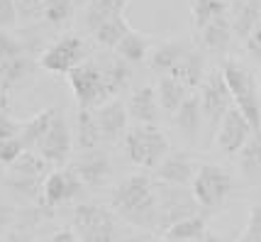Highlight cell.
Wrapping results in <instances>:
<instances>
[{
  "mask_svg": "<svg viewBox=\"0 0 261 242\" xmlns=\"http://www.w3.org/2000/svg\"><path fill=\"white\" fill-rule=\"evenodd\" d=\"M244 46H247V54H249L251 59H256V61H261V25L256 27V32L244 42Z\"/></svg>",
  "mask_w": 261,
  "mask_h": 242,
  "instance_id": "b9f144b4",
  "label": "cell"
},
{
  "mask_svg": "<svg viewBox=\"0 0 261 242\" xmlns=\"http://www.w3.org/2000/svg\"><path fill=\"white\" fill-rule=\"evenodd\" d=\"M125 154L137 166L156 169L169 154V139L159 125H135L125 135Z\"/></svg>",
  "mask_w": 261,
  "mask_h": 242,
  "instance_id": "277c9868",
  "label": "cell"
},
{
  "mask_svg": "<svg viewBox=\"0 0 261 242\" xmlns=\"http://www.w3.org/2000/svg\"><path fill=\"white\" fill-rule=\"evenodd\" d=\"M3 176H5V164L0 161V181H3Z\"/></svg>",
  "mask_w": 261,
  "mask_h": 242,
  "instance_id": "7dc6e473",
  "label": "cell"
},
{
  "mask_svg": "<svg viewBox=\"0 0 261 242\" xmlns=\"http://www.w3.org/2000/svg\"><path fill=\"white\" fill-rule=\"evenodd\" d=\"M8 223H10V210H8L5 206H0V232L5 230V225H8Z\"/></svg>",
  "mask_w": 261,
  "mask_h": 242,
  "instance_id": "ee69618b",
  "label": "cell"
},
{
  "mask_svg": "<svg viewBox=\"0 0 261 242\" xmlns=\"http://www.w3.org/2000/svg\"><path fill=\"white\" fill-rule=\"evenodd\" d=\"M147 39H144V35H139V32H129V35L122 37V42L115 46L117 49V54H120V59H125L127 64H139V61H144V57H147Z\"/></svg>",
  "mask_w": 261,
  "mask_h": 242,
  "instance_id": "1f68e13d",
  "label": "cell"
},
{
  "mask_svg": "<svg viewBox=\"0 0 261 242\" xmlns=\"http://www.w3.org/2000/svg\"><path fill=\"white\" fill-rule=\"evenodd\" d=\"M22 152H24V144L20 137H10V139H3L0 142V161L5 166H12Z\"/></svg>",
  "mask_w": 261,
  "mask_h": 242,
  "instance_id": "74e56055",
  "label": "cell"
},
{
  "mask_svg": "<svg viewBox=\"0 0 261 242\" xmlns=\"http://www.w3.org/2000/svg\"><path fill=\"white\" fill-rule=\"evenodd\" d=\"M176 127L183 132V137L188 142H195L203 127V108H200V95L198 93H188V98L181 103V108L173 113Z\"/></svg>",
  "mask_w": 261,
  "mask_h": 242,
  "instance_id": "ac0fdd59",
  "label": "cell"
},
{
  "mask_svg": "<svg viewBox=\"0 0 261 242\" xmlns=\"http://www.w3.org/2000/svg\"><path fill=\"white\" fill-rule=\"evenodd\" d=\"M200 37H203V44L210 49V52H225L229 44H232V25H229V17L227 15H222V17H217L213 20L210 25H205L203 30H200Z\"/></svg>",
  "mask_w": 261,
  "mask_h": 242,
  "instance_id": "603a6c76",
  "label": "cell"
},
{
  "mask_svg": "<svg viewBox=\"0 0 261 242\" xmlns=\"http://www.w3.org/2000/svg\"><path fill=\"white\" fill-rule=\"evenodd\" d=\"M220 71H222V76L227 81L229 93L234 98V105L239 108V113L249 120L254 135L261 132V98H259L256 76L251 74V69H247L242 61H234V59H227Z\"/></svg>",
  "mask_w": 261,
  "mask_h": 242,
  "instance_id": "7a4b0ae2",
  "label": "cell"
},
{
  "mask_svg": "<svg viewBox=\"0 0 261 242\" xmlns=\"http://www.w3.org/2000/svg\"><path fill=\"white\" fill-rule=\"evenodd\" d=\"M239 169L249 181H256L261 176V132L251 135L249 142L242 147V152H239Z\"/></svg>",
  "mask_w": 261,
  "mask_h": 242,
  "instance_id": "4316f807",
  "label": "cell"
},
{
  "mask_svg": "<svg viewBox=\"0 0 261 242\" xmlns=\"http://www.w3.org/2000/svg\"><path fill=\"white\" fill-rule=\"evenodd\" d=\"M110 208L120 218L137 228H156L159 225V198L156 184L147 174H132L115 186L110 196Z\"/></svg>",
  "mask_w": 261,
  "mask_h": 242,
  "instance_id": "6da1fadb",
  "label": "cell"
},
{
  "mask_svg": "<svg viewBox=\"0 0 261 242\" xmlns=\"http://www.w3.org/2000/svg\"><path fill=\"white\" fill-rule=\"evenodd\" d=\"M132 32V27H129V22H127L125 15H120V17H113V20H108V22H102L95 32H93V37H95V42L102 46H117L120 42H122V37L129 35Z\"/></svg>",
  "mask_w": 261,
  "mask_h": 242,
  "instance_id": "4dcf8cb0",
  "label": "cell"
},
{
  "mask_svg": "<svg viewBox=\"0 0 261 242\" xmlns=\"http://www.w3.org/2000/svg\"><path fill=\"white\" fill-rule=\"evenodd\" d=\"M193 196L200 203V208H220L234 191V181L229 172H225L217 164H203L193 179Z\"/></svg>",
  "mask_w": 261,
  "mask_h": 242,
  "instance_id": "ba28073f",
  "label": "cell"
},
{
  "mask_svg": "<svg viewBox=\"0 0 261 242\" xmlns=\"http://www.w3.org/2000/svg\"><path fill=\"white\" fill-rule=\"evenodd\" d=\"M5 103H8V91L0 86V110H3V105H5Z\"/></svg>",
  "mask_w": 261,
  "mask_h": 242,
  "instance_id": "bcb514c9",
  "label": "cell"
},
{
  "mask_svg": "<svg viewBox=\"0 0 261 242\" xmlns=\"http://www.w3.org/2000/svg\"><path fill=\"white\" fill-rule=\"evenodd\" d=\"M102 71H105V83H108V88L113 95L125 88L129 79H132V69H129V64H127L125 59H102Z\"/></svg>",
  "mask_w": 261,
  "mask_h": 242,
  "instance_id": "f546056e",
  "label": "cell"
},
{
  "mask_svg": "<svg viewBox=\"0 0 261 242\" xmlns=\"http://www.w3.org/2000/svg\"><path fill=\"white\" fill-rule=\"evenodd\" d=\"M234 98L229 93V86L222 71H210L205 74L203 83H200V108H203V120L207 123L210 130V139L215 137V130L220 127L222 117L227 115L229 108H234Z\"/></svg>",
  "mask_w": 261,
  "mask_h": 242,
  "instance_id": "5b68a950",
  "label": "cell"
},
{
  "mask_svg": "<svg viewBox=\"0 0 261 242\" xmlns=\"http://www.w3.org/2000/svg\"><path fill=\"white\" fill-rule=\"evenodd\" d=\"M73 3H76V8H79V5H83V3H86V0H73Z\"/></svg>",
  "mask_w": 261,
  "mask_h": 242,
  "instance_id": "c3c4849f",
  "label": "cell"
},
{
  "mask_svg": "<svg viewBox=\"0 0 261 242\" xmlns=\"http://www.w3.org/2000/svg\"><path fill=\"white\" fill-rule=\"evenodd\" d=\"M169 76H173L176 81H181L188 91L195 88V86H200L205 79V54L191 49V52L176 64V69L171 71Z\"/></svg>",
  "mask_w": 261,
  "mask_h": 242,
  "instance_id": "44dd1931",
  "label": "cell"
},
{
  "mask_svg": "<svg viewBox=\"0 0 261 242\" xmlns=\"http://www.w3.org/2000/svg\"><path fill=\"white\" fill-rule=\"evenodd\" d=\"M188 52H191V46L186 44V42H164V44H159L154 52H151V57H149V69L156 71V74L169 76L171 71L176 69V64H178Z\"/></svg>",
  "mask_w": 261,
  "mask_h": 242,
  "instance_id": "ffe728a7",
  "label": "cell"
},
{
  "mask_svg": "<svg viewBox=\"0 0 261 242\" xmlns=\"http://www.w3.org/2000/svg\"><path fill=\"white\" fill-rule=\"evenodd\" d=\"M205 235V218L198 213L193 218H186L176 225H171L169 230H164L166 242H198Z\"/></svg>",
  "mask_w": 261,
  "mask_h": 242,
  "instance_id": "484cf974",
  "label": "cell"
},
{
  "mask_svg": "<svg viewBox=\"0 0 261 242\" xmlns=\"http://www.w3.org/2000/svg\"><path fill=\"white\" fill-rule=\"evenodd\" d=\"M68 86L76 95L79 110H93L98 105L113 101V93L105 83V71L100 61H81L73 71H68Z\"/></svg>",
  "mask_w": 261,
  "mask_h": 242,
  "instance_id": "3957f363",
  "label": "cell"
},
{
  "mask_svg": "<svg viewBox=\"0 0 261 242\" xmlns=\"http://www.w3.org/2000/svg\"><path fill=\"white\" fill-rule=\"evenodd\" d=\"M73 230L81 242H115V213L98 203H79L73 210Z\"/></svg>",
  "mask_w": 261,
  "mask_h": 242,
  "instance_id": "8992f818",
  "label": "cell"
},
{
  "mask_svg": "<svg viewBox=\"0 0 261 242\" xmlns=\"http://www.w3.org/2000/svg\"><path fill=\"white\" fill-rule=\"evenodd\" d=\"M17 3V15L24 20H44L46 0H15Z\"/></svg>",
  "mask_w": 261,
  "mask_h": 242,
  "instance_id": "f35d334b",
  "label": "cell"
},
{
  "mask_svg": "<svg viewBox=\"0 0 261 242\" xmlns=\"http://www.w3.org/2000/svg\"><path fill=\"white\" fill-rule=\"evenodd\" d=\"M83 191V181L73 169H57L42 184V201L46 208H57L66 201H73Z\"/></svg>",
  "mask_w": 261,
  "mask_h": 242,
  "instance_id": "8fae6325",
  "label": "cell"
},
{
  "mask_svg": "<svg viewBox=\"0 0 261 242\" xmlns=\"http://www.w3.org/2000/svg\"><path fill=\"white\" fill-rule=\"evenodd\" d=\"M71 147H73V142H71V127H68L64 113H59L57 120L49 127V132L37 144V150H39V154L49 164H57L59 166V164H66L68 154H71Z\"/></svg>",
  "mask_w": 261,
  "mask_h": 242,
  "instance_id": "7c38bea8",
  "label": "cell"
},
{
  "mask_svg": "<svg viewBox=\"0 0 261 242\" xmlns=\"http://www.w3.org/2000/svg\"><path fill=\"white\" fill-rule=\"evenodd\" d=\"M5 184L10 191H15L22 198H34L39 193V179H30V176H20V174H10L5 179Z\"/></svg>",
  "mask_w": 261,
  "mask_h": 242,
  "instance_id": "e575fe53",
  "label": "cell"
},
{
  "mask_svg": "<svg viewBox=\"0 0 261 242\" xmlns=\"http://www.w3.org/2000/svg\"><path fill=\"white\" fill-rule=\"evenodd\" d=\"M127 105H122L120 101H108L105 105L95 108V120L100 127V135L105 142H115L122 132L127 130Z\"/></svg>",
  "mask_w": 261,
  "mask_h": 242,
  "instance_id": "e0dca14e",
  "label": "cell"
},
{
  "mask_svg": "<svg viewBox=\"0 0 261 242\" xmlns=\"http://www.w3.org/2000/svg\"><path fill=\"white\" fill-rule=\"evenodd\" d=\"M200 242H222V237H217L215 232H205L203 237H200Z\"/></svg>",
  "mask_w": 261,
  "mask_h": 242,
  "instance_id": "f6af8a7d",
  "label": "cell"
},
{
  "mask_svg": "<svg viewBox=\"0 0 261 242\" xmlns=\"http://www.w3.org/2000/svg\"><path fill=\"white\" fill-rule=\"evenodd\" d=\"M17 3L15 0H0V30L3 27H10L17 22Z\"/></svg>",
  "mask_w": 261,
  "mask_h": 242,
  "instance_id": "ab89813d",
  "label": "cell"
},
{
  "mask_svg": "<svg viewBox=\"0 0 261 242\" xmlns=\"http://www.w3.org/2000/svg\"><path fill=\"white\" fill-rule=\"evenodd\" d=\"M24 54V44L20 39H15L10 32L0 30V64L8 61V59H15V57H22Z\"/></svg>",
  "mask_w": 261,
  "mask_h": 242,
  "instance_id": "8d00e7d4",
  "label": "cell"
},
{
  "mask_svg": "<svg viewBox=\"0 0 261 242\" xmlns=\"http://www.w3.org/2000/svg\"><path fill=\"white\" fill-rule=\"evenodd\" d=\"M71 169L79 174V179L83 181V186L100 188V186L108 184V179H110V174H113V164H110V157L102 150H88L76 159V164H73Z\"/></svg>",
  "mask_w": 261,
  "mask_h": 242,
  "instance_id": "4fadbf2b",
  "label": "cell"
},
{
  "mask_svg": "<svg viewBox=\"0 0 261 242\" xmlns=\"http://www.w3.org/2000/svg\"><path fill=\"white\" fill-rule=\"evenodd\" d=\"M73 10H76L73 0H46L44 20L49 25H64L73 17Z\"/></svg>",
  "mask_w": 261,
  "mask_h": 242,
  "instance_id": "836d02e7",
  "label": "cell"
},
{
  "mask_svg": "<svg viewBox=\"0 0 261 242\" xmlns=\"http://www.w3.org/2000/svg\"><path fill=\"white\" fill-rule=\"evenodd\" d=\"M159 98H156V88L154 86H139L127 103V113L132 120H137L139 125H156L159 120Z\"/></svg>",
  "mask_w": 261,
  "mask_h": 242,
  "instance_id": "2e32d148",
  "label": "cell"
},
{
  "mask_svg": "<svg viewBox=\"0 0 261 242\" xmlns=\"http://www.w3.org/2000/svg\"><path fill=\"white\" fill-rule=\"evenodd\" d=\"M156 179L164 181V184H173V186L193 184V179H195L193 159L186 152H169L164 157V161L156 166Z\"/></svg>",
  "mask_w": 261,
  "mask_h": 242,
  "instance_id": "9a60e30c",
  "label": "cell"
},
{
  "mask_svg": "<svg viewBox=\"0 0 261 242\" xmlns=\"http://www.w3.org/2000/svg\"><path fill=\"white\" fill-rule=\"evenodd\" d=\"M81 61H86V44L81 37H64L57 44L42 52L39 66L49 74H68L79 66Z\"/></svg>",
  "mask_w": 261,
  "mask_h": 242,
  "instance_id": "9c48e42d",
  "label": "cell"
},
{
  "mask_svg": "<svg viewBox=\"0 0 261 242\" xmlns=\"http://www.w3.org/2000/svg\"><path fill=\"white\" fill-rule=\"evenodd\" d=\"M46 242H79V237H76L71 230H59V232H54Z\"/></svg>",
  "mask_w": 261,
  "mask_h": 242,
  "instance_id": "7bdbcfd3",
  "label": "cell"
},
{
  "mask_svg": "<svg viewBox=\"0 0 261 242\" xmlns=\"http://www.w3.org/2000/svg\"><path fill=\"white\" fill-rule=\"evenodd\" d=\"M237 242H261V203L251 206L247 225H244V230H242Z\"/></svg>",
  "mask_w": 261,
  "mask_h": 242,
  "instance_id": "d590c367",
  "label": "cell"
},
{
  "mask_svg": "<svg viewBox=\"0 0 261 242\" xmlns=\"http://www.w3.org/2000/svg\"><path fill=\"white\" fill-rule=\"evenodd\" d=\"M122 242H142V240H122Z\"/></svg>",
  "mask_w": 261,
  "mask_h": 242,
  "instance_id": "681fc988",
  "label": "cell"
},
{
  "mask_svg": "<svg viewBox=\"0 0 261 242\" xmlns=\"http://www.w3.org/2000/svg\"><path fill=\"white\" fill-rule=\"evenodd\" d=\"M156 198H159V225L156 228L161 230H169L171 225L198 215V208H200L193 191H188L186 186H173L161 181L156 184Z\"/></svg>",
  "mask_w": 261,
  "mask_h": 242,
  "instance_id": "52a82bcc",
  "label": "cell"
},
{
  "mask_svg": "<svg viewBox=\"0 0 261 242\" xmlns=\"http://www.w3.org/2000/svg\"><path fill=\"white\" fill-rule=\"evenodd\" d=\"M127 5H129V0H91L88 8H86V25H88V30L95 32L102 22L125 15Z\"/></svg>",
  "mask_w": 261,
  "mask_h": 242,
  "instance_id": "7402d4cb",
  "label": "cell"
},
{
  "mask_svg": "<svg viewBox=\"0 0 261 242\" xmlns=\"http://www.w3.org/2000/svg\"><path fill=\"white\" fill-rule=\"evenodd\" d=\"M46 166H49V161L42 157V154H34V152L24 150L17 161L10 166L12 174H20V176H30V179H42L46 174Z\"/></svg>",
  "mask_w": 261,
  "mask_h": 242,
  "instance_id": "d6a6232c",
  "label": "cell"
},
{
  "mask_svg": "<svg viewBox=\"0 0 261 242\" xmlns=\"http://www.w3.org/2000/svg\"><path fill=\"white\" fill-rule=\"evenodd\" d=\"M59 113H61V108H59V105H51V108H46L42 113L32 115L30 120H24L22 125H20V139H22L24 150L37 147V144L42 142V137L49 132V127H51V123L57 120Z\"/></svg>",
  "mask_w": 261,
  "mask_h": 242,
  "instance_id": "d6986e66",
  "label": "cell"
},
{
  "mask_svg": "<svg viewBox=\"0 0 261 242\" xmlns=\"http://www.w3.org/2000/svg\"><path fill=\"white\" fill-rule=\"evenodd\" d=\"M34 69V61L30 57H15V59H8L0 64V86L5 91H10L15 83H20L22 79H27Z\"/></svg>",
  "mask_w": 261,
  "mask_h": 242,
  "instance_id": "f1b7e54d",
  "label": "cell"
},
{
  "mask_svg": "<svg viewBox=\"0 0 261 242\" xmlns=\"http://www.w3.org/2000/svg\"><path fill=\"white\" fill-rule=\"evenodd\" d=\"M254 135L249 120L239 113V108H229L227 115L222 117V123L217 127V147L220 152H225L227 157H234L242 152V147L249 142V137Z\"/></svg>",
  "mask_w": 261,
  "mask_h": 242,
  "instance_id": "30bf717a",
  "label": "cell"
},
{
  "mask_svg": "<svg viewBox=\"0 0 261 242\" xmlns=\"http://www.w3.org/2000/svg\"><path fill=\"white\" fill-rule=\"evenodd\" d=\"M227 0H191V15H193V25L198 30H203L205 25H210L213 20L227 15Z\"/></svg>",
  "mask_w": 261,
  "mask_h": 242,
  "instance_id": "83f0119b",
  "label": "cell"
},
{
  "mask_svg": "<svg viewBox=\"0 0 261 242\" xmlns=\"http://www.w3.org/2000/svg\"><path fill=\"white\" fill-rule=\"evenodd\" d=\"M76 142H79L81 152L98 150L102 142L100 127L95 120V110H79V120H76Z\"/></svg>",
  "mask_w": 261,
  "mask_h": 242,
  "instance_id": "d4e9b609",
  "label": "cell"
},
{
  "mask_svg": "<svg viewBox=\"0 0 261 242\" xmlns=\"http://www.w3.org/2000/svg\"><path fill=\"white\" fill-rule=\"evenodd\" d=\"M20 125L22 123H15L10 115L0 113V142L3 139H10V137H20Z\"/></svg>",
  "mask_w": 261,
  "mask_h": 242,
  "instance_id": "60d3db41",
  "label": "cell"
},
{
  "mask_svg": "<svg viewBox=\"0 0 261 242\" xmlns=\"http://www.w3.org/2000/svg\"><path fill=\"white\" fill-rule=\"evenodd\" d=\"M188 88L183 86L181 81H176L173 76H161L159 83H156V98H159V105L166 110V113H176L181 103L188 98Z\"/></svg>",
  "mask_w": 261,
  "mask_h": 242,
  "instance_id": "cb8c5ba5",
  "label": "cell"
},
{
  "mask_svg": "<svg viewBox=\"0 0 261 242\" xmlns=\"http://www.w3.org/2000/svg\"><path fill=\"white\" fill-rule=\"evenodd\" d=\"M227 17H229L234 37H239L242 42H247L256 32V27L261 25V3L259 0H234L229 5Z\"/></svg>",
  "mask_w": 261,
  "mask_h": 242,
  "instance_id": "5bb4252c",
  "label": "cell"
}]
</instances>
